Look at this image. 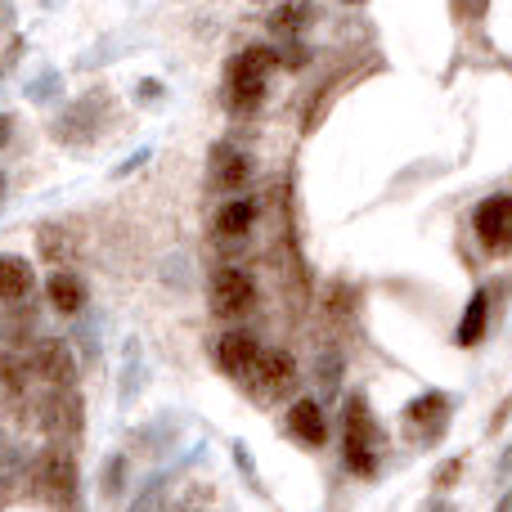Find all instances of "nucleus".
I'll list each match as a JSON object with an SVG mask.
<instances>
[{"label": "nucleus", "instance_id": "1", "mask_svg": "<svg viewBox=\"0 0 512 512\" xmlns=\"http://www.w3.org/2000/svg\"><path fill=\"white\" fill-rule=\"evenodd\" d=\"M382 450H387V432H382V423L373 418L369 396H364V391L346 396V405H342V454H346V468H351L355 477H378Z\"/></svg>", "mask_w": 512, "mask_h": 512}, {"label": "nucleus", "instance_id": "2", "mask_svg": "<svg viewBox=\"0 0 512 512\" xmlns=\"http://www.w3.org/2000/svg\"><path fill=\"white\" fill-rule=\"evenodd\" d=\"M274 68H279V54L270 45H252V50L234 54L230 72H225V104H230V113H256L261 108Z\"/></svg>", "mask_w": 512, "mask_h": 512}, {"label": "nucleus", "instance_id": "3", "mask_svg": "<svg viewBox=\"0 0 512 512\" xmlns=\"http://www.w3.org/2000/svg\"><path fill=\"white\" fill-rule=\"evenodd\" d=\"M450 418H454V400L445 391H423L400 409V432L414 450H432L450 436Z\"/></svg>", "mask_w": 512, "mask_h": 512}, {"label": "nucleus", "instance_id": "4", "mask_svg": "<svg viewBox=\"0 0 512 512\" xmlns=\"http://www.w3.org/2000/svg\"><path fill=\"white\" fill-rule=\"evenodd\" d=\"M32 481L41 486V495L54 508H72L77 504V459L63 445H45L32 459Z\"/></svg>", "mask_w": 512, "mask_h": 512}, {"label": "nucleus", "instance_id": "5", "mask_svg": "<svg viewBox=\"0 0 512 512\" xmlns=\"http://www.w3.org/2000/svg\"><path fill=\"white\" fill-rule=\"evenodd\" d=\"M207 301H212V310L221 319L248 315L256 301V279L243 265H221V270L212 274V283H207Z\"/></svg>", "mask_w": 512, "mask_h": 512}, {"label": "nucleus", "instance_id": "6", "mask_svg": "<svg viewBox=\"0 0 512 512\" xmlns=\"http://www.w3.org/2000/svg\"><path fill=\"white\" fill-rule=\"evenodd\" d=\"M104 117H108V95H104V90H90V95H81L77 104H72L68 113L54 122V140L86 149V144H95V135H99V126H104Z\"/></svg>", "mask_w": 512, "mask_h": 512}, {"label": "nucleus", "instance_id": "7", "mask_svg": "<svg viewBox=\"0 0 512 512\" xmlns=\"http://www.w3.org/2000/svg\"><path fill=\"white\" fill-rule=\"evenodd\" d=\"M472 230H477L486 252H508L512 248V194H490L472 212Z\"/></svg>", "mask_w": 512, "mask_h": 512}, {"label": "nucleus", "instance_id": "8", "mask_svg": "<svg viewBox=\"0 0 512 512\" xmlns=\"http://www.w3.org/2000/svg\"><path fill=\"white\" fill-rule=\"evenodd\" d=\"M32 369L41 382H50V387H77V355H72V342H63V337H41V342H32Z\"/></svg>", "mask_w": 512, "mask_h": 512}, {"label": "nucleus", "instance_id": "9", "mask_svg": "<svg viewBox=\"0 0 512 512\" xmlns=\"http://www.w3.org/2000/svg\"><path fill=\"white\" fill-rule=\"evenodd\" d=\"M81 414H86V405H81L77 387H54V396L41 400V427L50 436H77Z\"/></svg>", "mask_w": 512, "mask_h": 512}, {"label": "nucleus", "instance_id": "10", "mask_svg": "<svg viewBox=\"0 0 512 512\" xmlns=\"http://www.w3.org/2000/svg\"><path fill=\"white\" fill-rule=\"evenodd\" d=\"M256 355H261L256 337L252 333H239V328H234V333H225V337H216V346H212L216 369L230 373V378H248L252 364H256Z\"/></svg>", "mask_w": 512, "mask_h": 512}, {"label": "nucleus", "instance_id": "11", "mask_svg": "<svg viewBox=\"0 0 512 512\" xmlns=\"http://www.w3.org/2000/svg\"><path fill=\"white\" fill-rule=\"evenodd\" d=\"M252 180V153H243L239 144H216L212 149V185L225 189V194H239Z\"/></svg>", "mask_w": 512, "mask_h": 512}, {"label": "nucleus", "instance_id": "12", "mask_svg": "<svg viewBox=\"0 0 512 512\" xmlns=\"http://www.w3.org/2000/svg\"><path fill=\"white\" fill-rule=\"evenodd\" d=\"M288 436L292 441H301L306 450H324L328 445V418H324V405L319 400H297V405L288 409Z\"/></svg>", "mask_w": 512, "mask_h": 512}, {"label": "nucleus", "instance_id": "13", "mask_svg": "<svg viewBox=\"0 0 512 512\" xmlns=\"http://www.w3.org/2000/svg\"><path fill=\"white\" fill-rule=\"evenodd\" d=\"M292 373H297V360H292L288 351H261L248 373V387H256L261 396H279L292 382Z\"/></svg>", "mask_w": 512, "mask_h": 512}, {"label": "nucleus", "instance_id": "14", "mask_svg": "<svg viewBox=\"0 0 512 512\" xmlns=\"http://www.w3.org/2000/svg\"><path fill=\"white\" fill-rule=\"evenodd\" d=\"M45 297H50V306L59 310V315L77 319L81 310H86V283H81V274H72V270L59 265V270L45 279Z\"/></svg>", "mask_w": 512, "mask_h": 512}, {"label": "nucleus", "instance_id": "15", "mask_svg": "<svg viewBox=\"0 0 512 512\" xmlns=\"http://www.w3.org/2000/svg\"><path fill=\"white\" fill-rule=\"evenodd\" d=\"M32 288H36L32 265H27L23 256H14V252L0 256V297H5V306H9V310L23 306V301L32 297Z\"/></svg>", "mask_w": 512, "mask_h": 512}, {"label": "nucleus", "instance_id": "16", "mask_svg": "<svg viewBox=\"0 0 512 512\" xmlns=\"http://www.w3.org/2000/svg\"><path fill=\"white\" fill-rule=\"evenodd\" d=\"M252 221H256V198L239 194L216 212V234H221V239H243V234L252 230Z\"/></svg>", "mask_w": 512, "mask_h": 512}, {"label": "nucleus", "instance_id": "17", "mask_svg": "<svg viewBox=\"0 0 512 512\" xmlns=\"http://www.w3.org/2000/svg\"><path fill=\"white\" fill-rule=\"evenodd\" d=\"M486 319H490V288H477L468 301V310H463V319H459V333H454L459 346H477L481 333H486Z\"/></svg>", "mask_w": 512, "mask_h": 512}, {"label": "nucleus", "instance_id": "18", "mask_svg": "<svg viewBox=\"0 0 512 512\" xmlns=\"http://www.w3.org/2000/svg\"><path fill=\"white\" fill-rule=\"evenodd\" d=\"M140 387H144V364H140V342H126V360H122V391H117V405L122 409H131L135 405V396H140Z\"/></svg>", "mask_w": 512, "mask_h": 512}, {"label": "nucleus", "instance_id": "19", "mask_svg": "<svg viewBox=\"0 0 512 512\" xmlns=\"http://www.w3.org/2000/svg\"><path fill=\"white\" fill-rule=\"evenodd\" d=\"M315 382L324 391V400L337 396V387H342V351L337 346H324V355L315 360Z\"/></svg>", "mask_w": 512, "mask_h": 512}, {"label": "nucleus", "instance_id": "20", "mask_svg": "<svg viewBox=\"0 0 512 512\" xmlns=\"http://www.w3.org/2000/svg\"><path fill=\"white\" fill-rule=\"evenodd\" d=\"M126 512H171V490H167V477H153L140 495L131 499Z\"/></svg>", "mask_w": 512, "mask_h": 512}, {"label": "nucleus", "instance_id": "21", "mask_svg": "<svg viewBox=\"0 0 512 512\" xmlns=\"http://www.w3.org/2000/svg\"><path fill=\"white\" fill-rule=\"evenodd\" d=\"M306 18H310V5H306V0H292V5H279V9H274V14H270V27H274L279 36H297L301 27H306Z\"/></svg>", "mask_w": 512, "mask_h": 512}, {"label": "nucleus", "instance_id": "22", "mask_svg": "<svg viewBox=\"0 0 512 512\" xmlns=\"http://www.w3.org/2000/svg\"><path fill=\"white\" fill-rule=\"evenodd\" d=\"M99 490H104L108 499H117L126 490V454H108L104 472H99Z\"/></svg>", "mask_w": 512, "mask_h": 512}, {"label": "nucleus", "instance_id": "23", "mask_svg": "<svg viewBox=\"0 0 512 512\" xmlns=\"http://www.w3.org/2000/svg\"><path fill=\"white\" fill-rule=\"evenodd\" d=\"M59 90H63L59 72H54V68H45V72H41V77H36V81H32V86H27V99H32V104H50V99H54V95H59Z\"/></svg>", "mask_w": 512, "mask_h": 512}, {"label": "nucleus", "instance_id": "24", "mask_svg": "<svg viewBox=\"0 0 512 512\" xmlns=\"http://www.w3.org/2000/svg\"><path fill=\"white\" fill-rule=\"evenodd\" d=\"M36 234H41V252L50 256V261H63V252H68V243H63V234L54 230V225H41V230H36Z\"/></svg>", "mask_w": 512, "mask_h": 512}, {"label": "nucleus", "instance_id": "25", "mask_svg": "<svg viewBox=\"0 0 512 512\" xmlns=\"http://www.w3.org/2000/svg\"><path fill=\"white\" fill-rule=\"evenodd\" d=\"M149 158H153V149H140V153H131V158H126L122 167L113 171V176H117V180H122V176H131V171H135V167H144V162H149Z\"/></svg>", "mask_w": 512, "mask_h": 512}, {"label": "nucleus", "instance_id": "26", "mask_svg": "<svg viewBox=\"0 0 512 512\" xmlns=\"http://www.w3.org/2000/svg\"><path fill=\"white\" fill-rule=\"evenodd\" d=\"M459 472H463V463H459V459H454V463H445V468L436 472V486H441V490H450L454 481H459Z\"/></svg>", "mask_w": 512, "mask_h": 512}, {"label": "nucleus", "instance_id": "27", "mask_svg": "<svg viewBox=\"0 0 512 512\" xmlns=\"http://www.w3.org/2000/svg\"><path fill=\"white\" fill-rule=\"evenodd\" d=\"M135 95H140V104H158L162 86H158V81H140V90H135Z\"/></svg>", "mask_w": 512, "mask_h": 512}, {"label": "nucleus", "instance_id": "28", "mask_svg": "<svg viewBox=\"0 0 512 512\" xmlns=\"http://www.w3.org/2000/svg\"><path fill=\"white\" fill-rule=\"evenodd\" d=\"M504 472H512V445H508L504 454H499V477H504Z\"/></svg>", "mask_w": 512, "mask_h": 512}, {"label": "nucleus", "instance_id": "29", "mask_svg": "<svg viewBox=\"0 0 512 512\" xmlns=\"http://www.w3.org/2000/svg\"><path fill=\"white\" fill-rule=\"evenodd\" d=\"M423 512H454V504H445V499H432Z\"/></svg>", "mask_w": 512, "mask_h": 512}, {"label": "nucleus", "instance_id": "30", "mask_svg": "<svg viewBox=\"0 0 512 512\" xmlns=\"http://www.w3.org/2000/svg\"><path fill=\"white\" fill-rule=\"evenodd\" d=\"M495 512H512V490H508L504 499H499V508H495Z\"/></svg>", "mask_w": 512, "mask_h": 512}]
</instances>
